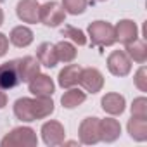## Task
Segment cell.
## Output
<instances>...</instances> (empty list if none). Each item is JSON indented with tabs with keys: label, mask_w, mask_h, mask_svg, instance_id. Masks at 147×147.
Returning <instances> with one entry per match:
<instances>
[{
	"label": "cell",
	"mask_w": 147,
	"mask_h": 147,
	"mask_svg": "<svg viewBox=\"0 0 147 147\" xmlns=\"http://www.w3.org/2000/svg\"><path fill=\"white\" fill-rule=\"evenodd\" d=\"M94 2H106V0H94Z\"/></svg>",
	"instance_id": "obj_31"
},
{
	"label": "cell",
	"mask_w": 147,
	"mask_h": 147,
	"mask_svg": "<svg viewBox=\"0 0 147 147\" xmlns=\"http://www.w3.org/2000/svg\"><path fill=\"white\" fill-rule=\"evenodd\" d=\"M16 14L23 23L36 24L40 23V4L36 0H19L16 5Z\"/></svg>",
	"instance_id": "obj_9"
},
{
	"label": "cell",
	"mask_w": 147,
	"mask_h": 147,
	"mask_svg": "<svg viewBox=\"0 0 147 147\" xmlns=\"http://www.w3.org/2000/svg\"><path fill=\"white\" fill-rule=\"evenodd\" d=\"M99 133H100V142L111 144L119 138L121 135V125L114 118H104L99 121Z\"/></svg>",
	"instance_id": "obj_13"
},
{
	"label": "cell",
	"mask_w": 147,
	"mask_h": 147,
	"mask_svg": "<svg viewBox=\"0 0 147 147\" xmlns=\"http://www.w3.org/2000/svg\"><path fill=\"white\" fill-rule=\"evenodd\" d=\"M88 7V0H62V9L66 14L71 16H80L87 11Z\"/></svg>",
	"instance_id": "obj_25"
},
{
	"label": "cell",
	"mask_w": 147,
	"mask_h": 147,
	"mask_svg": "<svg viewBox=\"0 0 147 147\" xmlns=\"http://www.w3.org/2000/svg\"><path fill=\"white\" fill-rule=\"evenodd\" d=\"M55 54H57V59L59 62H64V64H69L76 59V47L73 45L71 42L67 40H61L55 43Z\"/></svg>",
	"instance_id": "obj_23"
},
{
	"label": "cell",
	"mask_w": 147,
	"mask_h": 147,
	"mask_svg": "<svg viewBox=\"0 0 147 147\" xmlns=\"http://www.w3.org/2000/svg\"><path fill=\"white\" fill-rule=\"evenodd\" d=\"M85 92L88 94H99L104 87V76L97 67H82V75H80V83Z\"/></svg>",
	"instance_id": "obj_6"
},
{
	"label": "cell",
	"mask_w": 147,
	"mask_h": 147,
	"mask_svg": "<svg viewBox=\"0 0 147 147\" xmlns=\"http://www.w3.org/2000/svg\"><path fill=\"white\" fill-rule=\"evenodd\" d=\"M7 106V95L4 90H0V109H4Z\"/></svg>",
	"instance_id": "obj_29"
},
{
	"label": "cell",
	"mask_w": 147,
	"mask_h": 147,
	"mask_svg": "<svg viewBox=\"0 0 147 147\" xmlns=\"http://www.w3.org/2000/svg\"><path fill=\"white\" fill-rule=\"evenodd\" d=\"M114 35H116V42L128 45L133 40L138 38V28L131 19H121L116 26H114Z\"/></svg>",
	"instance_id": "obj_10"
},
{
	"label": "cell",
	"mask_w": 147,
	"mask_h": 147,
	"mask_svg": "<svg viewBox=\"0 0 147 147\" xmlns=\"http://www.w3.org/2000/svg\"><path fill=\"white\" fill-rule=\"evenodd\" d=\"M61 35H62L64 38L71 40L73 43L80 45V47L87 45V36H85V33H83L82 30L75 28V26H71V24H66V26H64V28L61 30Z\"/></svg>",
	"instance_id": "obj_24"
},
{
	"label": "cell",
	"mask_w": 147,
	"mask_h": 147,
	"mask_svg": "<svg viewBox=\"0 0 147 147\" xmlns=\"http://www.w3.org/2000/svg\"><path fill=\"white\" fill-rule=\"evenodd\" d=\"M38 144V137L33 128L30 126H18L12 128L2 140V147H35Z\"/></svg>",
	"instance_id": "obj_2"
},
{
	"label": "cell",
	"mask_w": 147,
	"mask_h": 147,
	"mask_svg": "<svg viewBox=\"0 0 147 147\" xmlns=\"http://www.w3.org/2000/svg\"><path fill=\"white\" fill-rule=\"evenodd\" d=\"M107 69L113 76H128L131 71V61L125 50H114L107 55Z\"/></svg>",
	"instance_id": "obj_5"
},
{
	"label": "cell",
	"mask_w": 147,
	"mask_h": 147,
	"mask_svg": "<svg viewBox=\"0 0 147 147\" xmlns=\"http://www.w3.org/2000/svg\"><path fill=\"white\" fill-rule=\"evenodd\" d=\"M7 50H9V38L4 33H0V57H4Z\"/></svg>",
	"instance_id": "obj_28"
},
{
	"label": "cell",
	"mask_w": 147,
	"mask_h": 147,
	"mask_svg": "<svg viewBox=\"0 0 147 147\" xmlns=\"http://www.w3.org/2000/svg\"><path fill=\"white\" fill-rule=\"evenodd\" d=\"M2 24H4V11L0 9V26H2Z\"/></svg>",
	"instance_id": "obj_30"
},
{
	"label": "cell",
	"mask_w": 147,
	"mask_h": 147,
	"mask_svg": "<svg viewBox=\"0 0 147 147\" xmlns=\"http://www.w3.org/2000/svg\"><path fill=\"white\" fill-rule=\"evenodd\" d=\"M21 83L23 82H21V75H19L18 59L0 64V90H12Z\"/></svg>",
	"instance_id": "obj_4"
},
{
	"label": "cell",
	"mask_w": 147,
	"mask_h": 147,
	"mask_svg": "<svg viewBox=\"0 0 147 147\" xmlns=\"http://www.w3.org/2000/svg\"><path fill=\"white\" fill-rule=\"evenodd\" d=\"M131 116L133 118H147V99L137 97L131 102Z\"/></svg>",
	"instance_id": "obj_26"
},
{
	"label": "cell",
	"mask_w": 147,
	"mask_h": 147,
	"mask_svg": "<svg viewBox=\"0 0 147 147\" xmlns=\"http://www.w3.org/2000/svg\"><path fill=\"white\" fill-rule=\"evenodd\" d=\"M128 133L133 140L137 142H145L147 140V118H133L126 125Z\"/></svg>",
	"instance_id": "obj_22"
},
{
	"label": "cell",
	"mask_w": 147,
	"mask_h": 147,
	"mask_svg": "<svg viewBox=\"0 0 147 147\" xmlns=\"http://www.w3.org/2000/svg\"><path fill=\"white\" fill-rule=\"evenodd\" d=\"M80 75H82V67L78 64H67L64 69L59 71V76H57V83L62 88H71V87H76L80 83Z\"/></svg>",
	"instance_id": "obj_14"
},
{
	"label": "cell",
	"mask_w": 147,
	"mask_h": 147,
	"mask_svg": "<svg viewBox=\"0 0 147 147\" xmlns=\"http://www.w3.org/2000/svg\"><path fill=\"white\" fill-rule=\"evenodd\" d=\"M18 66H19V75H21V82L28 83L31 78H35L40 73V62L36 57L26 55L23 59H18Z\"/></svg>",
	"instance_id": "obj_16"
},
{
	"label": "cell",
	"mask_w": 147,
	"mask_h": 147,
	"mask_svg": "<svg viewBox=\"0 0 147 147\" xmlns=\"http://www.w3.org/2000/svg\"><path fill=\"white\" fill-rule=\"evenodd\" d=\"M85 100H87V94L83 90H80V88H75V87L66 88V92L61 97V104L66 109H75V107L82 106Z\"/></svg>",
	"instance_id": "obj_20"
},
{
	"label": "cell",
	"mask_w": 147,
	"mask_h": 147,
	"mask_svg": "<svg viewBox=\"0 0 147 147\" xmlns=\"http://www.w3.org/2000/svg\"><path fill=\"white\" fill-rule=\"evenodd\" d=\"M133 82H135V85H137V88H138L140 92H147V69H145V66H142V67L135 73Z\"/></svg>",
	"instance_id": "obj_27"
},
{
	"label": "cell",
	"mask_w": 147,
	"mask_h": 147,
	"mask_svg": "<svg viewBox=\"0 0 147 147\" xmlns=\"http://www.w3.org/2000/svg\"><path fill=\"white\" fill-rule=\"evenodd\" d=\"M88 36H90V45L97 49L111 47L116 43V35H114V26L107 21H94L88 26Z\"/></svg>",
	"instance_id": "obj_1"
},
{
	"label": "cell",
	"mask_w": 147,
	"mask_h": 147,
	"mask_svg": "<svg viewBox=\"0 0 147 147\" xmlns=\"http://www.w3.org/2000/svg\"><path fill=\"white\" fill-rule=\"evenodd\" d=\"M125 52L130 57V61L137 62V64H144L147 61V45L144 40H133L131 43L125 45Z\"/></svg>",
	"instance_id": "obj_21"
},
{
	"label": "cell",
	"mask_w": 147,
	"mask_h": 147,
	"mask_svg": "<svg viewBox=\"0 0 147 147\" xmlns=\"http://www.w3.org/2000/svg\"><path fill=\"white\" fill-rule=\"evenodd\" d=\"M125 106L126 100L123 95L116 94V92H109L100 99V107L104 109V113L111 114V116H119L125 113Z\"/></svg>",
	"instance_id": "obj_12"
},
{
	"label": "cell",
	"mask_w": 147,
	"mask_h": 147,
	"mask_svg": "<svg viewBox=\"0 0 147 147\" xmlns=\"http://www.w3.org/2000/svg\"><path fill=\"white\" fill-rule=\"evenodd\" d=\"M33 38H35L33 31L28 26H23V24L12 28L11 30V35H9V42L14 47H18V49H24V47L31 45L33 43Z\"/></svg>",
	"instance_id": "obj_18"
},
{
	"label": "cell",
	"mask_w": 147,
	"mask_h": 147,
	"mask_svg": "<svg viewBox=\"0 0 147 147\" xmlns=\"http://www.w3.org/2000/svg\"><path fill=\"white\" fill-rule=\"evenodd\" d=\"M42 138L47 145L50 147H55V145H61L64 144V138H66V131H64V126L59 123V121H47L42 125Z\"/></svg>",
	"instance_id": "obj_8"
},
{
	"label": "cell",
	"mask_w": 147,
	"mask_h": 147,
	"mask_svg": "<svg viewBox=\"0 0 147 147\" xmlns=\"http://www.w3.org/2000/svg\"><path fill=\"white\" fill-rule=\"evenodd\" d=\"M66 19V11L62 9L61 4L57 2H45L40 5V23L49 26V28H57L64 23Z\"/></svg>",
	"instance_id": "obj_3"
},
{
	"label": "cell",
	"mask_w": 147,
	"mask_h": 147,
	"mask_svg": "<svg viewBox=\"0 0 147 147\" xmlns=\"http://www.w3.org/2000/svg\"><path fill=\"white\" fill-rule=\"evenodd\" d=\"M36 59L42 66L45 67H55L59 59H57V54H55V45L50 43V42H43L36 47Z\"/></svg>",
	"instance_id": "obj_15"
},
{
	"label": "cell",
	"mask_w": 147,
	"mask_h": 147,
	"mask_svg": "<svg viewBox=\"0 0 147 147\" xmlns=\"http://www.w3.org/2000/svg\"><path fill=\"white\" fill-rule=\"evenodd\" d=\"M14 116L19 121L24 123H31L35 121V114H33V99L30 97H21L14 102Z\"/></svg>",
	"instance_id": "obj_19"
},
{
	"label": "cell",
	"mask_w": 147,
	"mask_h": 147,
	"mask_svg": "<svg viewBox=\"0 0 147 147\" xmlns=\"http://www.w3.org/2000/svg\"><path fill=\"white\" fill-rule=\"evenodd\" d=\"M28 88L33 95H49V97H52V94L55 92V85H54L52 78L47 76V75H42V73H38L35 78H31L28 82Z\"/></svg>",
	"instance_id": "obj_11"
},
{
	"label": "cell",
	"mask_w": 147,
	"mask_h": 147,
	"mask_svg": "<svg viewBox=\"0 0 147 147\" xmlns=\"http://www.w3.org/2000/svg\"><path fill=\"white\" fill-rule=\"evenodd\" d=\"M55 109V104L52 100V97L49 95H35L33 99V114H35V121L36 119H45L49 118Z\"/></svg>",
	"instance_id": "obj_17"
},
{
	"label": "cell",
	"mask_w": 147,
	"mask_h": 147,
	"mask_svg": "<svg viewBox=\"0 0 147 147\" xmlns=\"http://www.w3.org/2000/svg\"><path fill=\"white\" fill-rule=\"evenodd\" d=\"M99 121H100L99 118L90 116V118H85V119L80 123L78 137H80V142H82V144H85V145H94V144H99V142H100Z\"/></svg>",
	"instance_id": "obj_7"
},
{
	"label": "cell",
	"mask_w": 147,
	"mask_h": 147,
	"mask_svg": "<svg viewBox=\"0 0 147 147\" xmlns=\"http://www.w3.org/2000/svg\"><path fill=\"white\" fill-rule=\"evenodd\" d=\"M4 2H5V0H0V4H4Z\"/></svg>",
	"instance_id": "obj_32"
}]
</instances>
